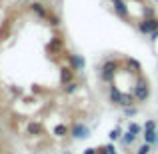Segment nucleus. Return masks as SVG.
Masks as SVG:
<instances>
[{
	"label": "nucleus",
	"mask_w": 158,
	"mask_h": 154,
	"mask_svg": "<svg viewBox=\"0 0 158 154\" xmlns=\"http://www.w3.org/2000/svg\"><path fill=\"white\" fill-rule=\"evenodd\" d=\"M134 96H136V100H146V98H148V86L146 84H138V86H136Z\"/></svg>",
	"instance_id": "1"
},
{
	"label": "nucleus",
	"mask_w": 158,
	"mask_h": 154,
	"mask_svg": "<svg viewBox=\"0 0 158 154\" xmlns=\"http://www.w3.org/2000/svg\"><path fill=\"white\" fill-rule=\"evenodd\" d=\"M156 28H158L156 20H146V22L140 24V30H142V32H152V30H156Z\"/></svg>",
	"instance_id": "2"
},
{
	"label": "nucleus",
	"mask_w": 158,
	"mask_h": 154,
	"mask_svg": "<svg viewBox=\"0 0 158 154\" xmlns=\"http://www.w3.org/2000/svg\"><path fill=\"white\" fill-rule=\"evenodd\" d=\"M144 140L148 144H154L156 142V130H150V128H144Z\"/></svg>",
	"instance_id": "3"
},
{
	"label": "nucleus",
	"mask_w": 158,
	"mask_h": 154,
	"mask_svg": "<svg viewBox=\"0 0 158 154\" xmlns=\"http://www.w3.org/2000/svg\"><path fill=\"white\" fill-rule=\"evenodd\" d=\"M72 132H74V138H86L88 136V128L86 126H76Z\"/></svg>",
	"instance_id": "4"
},
{
	"label": "nucleus",
	"mask_w": 158,
	"mask_h": 154,
	"mask_svg": "<svg viewBox=\"0 0 158 154\" xmlns=\"http://www.w3.org/2000/svg\"><path fill=\"white\" fill-rule=\"evenodd\" d=\"M112 68H114L112 62H108V64L104 66V72H102V78H104V80H110L112 78Z\"/></svg>",
	"instance_id": "5"
},
{
	"label": "nucleus",
	"mask_w": 158,
	"mask_h": 154,
	"mask_svg": "<svg viewBox=\"0 0 158 154\" xmlns=\"http://www.w3.org/2000/svg\"><path fill=\"white\" fill-rule=\"evenodd\" d=\"M32 10H34L38 16H46V10H44V8H42V4H38V2H34V4H32Z\"/></svg>",
	"instance_id": "6"
},
{
	"label": "nucleus",
	"mask_w": 158,
	"mask_h": 154,
	"mask_svg": "<svg viewBox=\"0 0 158 154\" xmlns=\"http://www.w3.org/2000/svg\"><path fill=\"white\" fill-rule=\"evenodd\" d=\"M114 6H116V12H118L120 16H126V8H124V2H122V0L114 2Z\"/></svg>",
	"instance_id": "7"
},
{
	"label": "nucleus",
	"mask_w": 158,
	"mask_h": 154,
	"mask_svg": "<svg viewBox=\"0 0 158 154\" xmlns=\"http://www.w3.org/2000/svg\"><path fill=\"white\" fill-rule=\"evenodd\" d=\"M134 138H136V134H132V132H126V134H124V138H122V142L128 146V144L134 142Z\"/></svg>",
	"instance_id": "8"
},
{
	"label": "nucleus",
	"mask_w": 158,
	"mask_h": 154,
	"mask_svg": "<svg viewBox=\"0 0 158 154\" xmlns=\"http://www.w3.org/2000/svg\"><path fill=\"white\" fill-rule=\"evenodd\" d=\"M136 96H128V94H122V98H120V104H124V106H128V104H132Z\"/></svg>",
	"instance_id": "9"
},
{
	"label": "nucleus",
	"mask_w": 158,
	"mask_h": 154,
	"mask_svg": "<svg viewBox=\"0 0 158 154\" xmlns=\"http://www.w3.org/2000/svg\"><path fill=\"white\" fill-rule=\"evenodd\" d=\"M140 130H142V128H140V126H138V124H136V122L128 124V132H132V134H138Z\"/></svg>",
	"instance_id": "10"
},
{
	"label": "nucleus",
	"mask_w": 158,
	"mask_h": 154,
	"mask_svg": "<svg viewBox=\"0 0 158 154\" xmlns=\"http://www.w3.org/2000/svg\"><path fill=\"white\" fill-rule=\"evenodd\" d=\"M148 152H150V144H148V142L142 144V146L138 148V154H148Z\"/></svg>",
	"instance_id": "11"
},
{
	"label": "nucleus",
	"mask_w": 158,
	"mask_h": 154,
	"mask_svg": "<svg viewBox=\"0 0 158 154\" xmlns=\"http://www.w3.org/2000/svg\"><path fill=\"white\" fill-rule=\"evenodd\" d=\"M118 138H120V128H114L110 132V140H118Z\"/></svg>",
	"instance_id": "12"
},
{
	"label": "nucleus",
	"mask_w": 158,
	"mask_h": 154,
	"mask_svg": "<svg viewBox=\"0 0 158 154\" xmlns=\"http://www.w3.org/2000/svg\"><path fill=\"white\" fill-rule=\"evenodd\" d=\"M72 60H74V64H76V68H82V66H84V60H82L80 56H74Z\"/></svg>",
	"instance_id": "13"
},
{
	"label": "nucleus",
	"mask_w": 158,
	"mask_h": 154,
	"mask_svg": "<svg viewBox=\"0 0 158 154\" xmlns=\"http://www.w3.org/2000/svg\"><path fill=\"white\" fill-rule=\"evenodd\" d=\"M54 132H56L58 136H64V132H66V126H56V130H54Z\"/></svg>",
	"instance_id": "14"
},
{
	"label": "nucleus",
	"mask_w": 158,
	"mask_h": 154,
	"mask_svg": "<svg viewBox=\"0 0 158 154\" xmlns=\"http://www.w3.org/2000/svg\"><path fill=\"white\" fill-rule=\"evenodd\" d=\"M74 90H76V84H74V82H68V84H66V92H74Z\"/></svg>",
	"instance_id": "15"
},
{
	"label": "nucleus",
	"mask_w": 158,
	"mask_h": 154,
	"mask_svg": "<svg viewBox=\"0 0 158 154\" xmlns=\"http://www.w3.org/2000/svg\"><path fill=\"white\" fill-rule=\"evenodd\" d=\"M156 142H158V130H156Z\"/></svg>",
	"instance_id": "16"
},
{
	"label": "nucleus",
	"mask_w": 158,
	"mask_h": 154,
	"mask_svg": "<svg viewBox=\"0 0 158 154\" xmlns=\"http://www.w3.org/2000/svg\"><path fill=\"white\" fill-rule=\"evenodd\" d=\"M64 154H70V152H64Z\"/></svg>",
	"instance_id": "17"
},
{
	"label": "nucleus",
	"mask_w": 158,
	"mask_h": 154,
	"mask_svg": "<svg viewBox=\"0 0 158 154\" xmlns=\"http://www.w3.org/2000/svg\"><path fill=\"white\" fill-rule=\"evenodd\" d=\"M114 2H118V0H114Z\"/></svg>",
	"instance_id": "18"
}]
</instances>
